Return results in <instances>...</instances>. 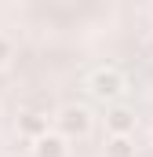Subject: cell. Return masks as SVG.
I'll return each mask as SVG.
<instances>
[{"label":"cell","mask_w":153,"mask_h":157,"mask_svg":"<svg viewBox=\"0 0 153 157\" xmlns=\"http://www.w3.org/2000/svg\"><path fill=\"white\" fill-rule=\"evenodd\" d=\"M91 95L102 102H117L124 95V73L120 70H95L91 73Z\"/></svg>","instance_id":"obj_2"},{"label":"cell","mask_w":153,"mask_h":157,"mask_svg":"<svg viewBox=\"0 0 153 157\" xmlns=\"http://www.w3.org/2000/svg\"><path fill=\"white\" fill-rule=\"evenodd\" d=\"M33 157H69V139L47 128L44 135L33 139Z\"/></svg>","instance_id":"obj_3"},{"label":"cell","mask_w":153,"mask_h":157,"mask_svg":"<svg viewBox=\"0 0 153 157\" xmlns=\"http://www.w3.org/2000/svg\"><path fill=\"white\" fill-rule=\"evenodd\" d=\"M18 132H22V135H29V139H37V135L47 132V117L37 113V110H29V113H22V117H18Z\"/></svg>","instance_id":"obj_5"},{"label":"cell","mask_w":153,"mask_h":157,"mask_svg":"<svg viewBox=\"0 0 153 157\" xmlns=\"http://www.w3.org/2000/svg\"><path fill=\"white\" fill-rule=\"evenodd\" d=\"M7 59H11V44H7V37L0 33V70L7 66Z\"/></svg>","instance_id":"obj_7"},{"label":"cell","mask_w":153,"mask_h":157,"mask_svg":"<svg viewBox=\"0 0 153 157\" xmlns=\"http://www.w3.org/2000/svg\"><path fill=\"white\" fill-rule=\"evenodd\" d=\"M106 157H135V139L131 135H110Z\"/></svg>","instance_id":"obj_6"},{"label":"cell","mask_w":153,"mask_h":157,"mask_svg":"<svg viewBox=\"0 0 153 157\" xmlns=\"http://www.w3.org/2000/svg\"><path fill=\"white\" fill-rule=\"evenodd\" d=\"M106 128H110V135H131L135 132V113L128 106H113L106 113Z\"/></svg>","instance_id":"obj_4"},{"label":"cell","mask_w":153,"mask_h":157,"mask_svg":"<svg viewBox=\"0 0 153 157\" xmlns=\"http://www.w3.org/2000/svg\"><path fill=\"white\" fill-rule=\"evenodd\" d=\"M58 135H66V139H84L88 132H91V113L84 110V106H62L58 110Z\"/></svg>","instance_id":"obj_1"}]
</instances>
